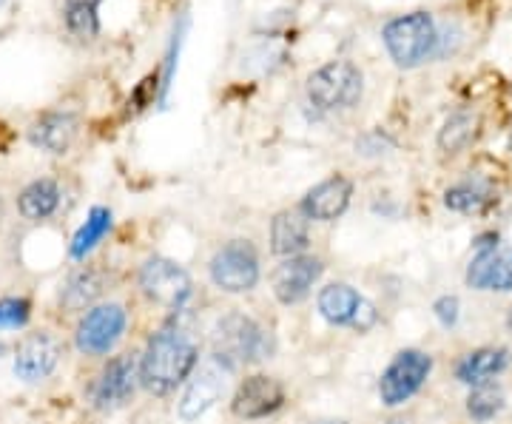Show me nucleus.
<instances>
[{
    "instance_id": "1",
    "label": "nucleus",
    "mask_w": 512,
    "mask_h": 424,
    "mask_svg": "<svg viewBox=\"0 0 512 424\" xmlns=\"http://www.w3.org/2000/svg\"><path fill=\"white\" fill-rule=\"evenodd\" d=\"M194 368H197L194 339L183 328L171 325V328H163L151 336L143 365H140V379L151 393L163 396V393H171L177 385H183Z\"/></svg>"
},
{
    "instance_id": "2",
    "label": "nucleus",
    "mask_w": 512,
    "mask_h": 424,
    "mask_svg": "<svg viewBox=\"0 0 512 424\" xmlns=\"http://www.w3.org/2000/svg\"><path fill=\"white\" fill-rule=\"evenodd\" d=\"M382 37L390 57L396 60V66L413 69V66H421L427 57L436 52L439 29H436V20L430 18L427 12H413V15L390 20L384 26Z\"/></svg>"
},
{
    "instance_id": "3",
    "label": "nucleus",
    "mask_w": 512,
    "mask_h": 424,
    "mask_svg": "<svg viewBox=\"0 0 512 424\" xmlns=\"http://www.w3.org/2000/svg\"><path fill=\"white\" fill-rule=\"evenodd\" d=\"M271 353V336L254 319L242 314H228L214 328V356L228 368L259 362Z\"/></svg>"
},
{
    "instance_id": "4",
    "label": "nucleus",
    "mask_w": 512,
    "mask_h": 424,
    "mask_svg": "<svg viewBox=\"0 0 512 424\" xmlns=\"http://www.w3.org/2000/svg\"><path fill=\"white\" fill-rule=\"evenodd\" d=\"M362 97V72L350 60H333L316 69L308 80V100L319 111L356 106Z\"/></svg>"
},
{
    "instance_id": "5",
    "label": "nucleus",
    "mask_w": 512,
    "mask_h": 424,
    "mask_svg": "<svg viewBox=\"0 0 512 424\" xmlns=\"http://www.w3.org/2000/svg\"><path fill=\"white\" fill-rule=\"evenodd\" d=\"M433 370V359L424 351H402L396 353V359L387 365V370L379 379V396L387 407L404 405L407 399H413L427 382Z\"/></svg>"
},
{
    "instance_id": "6",
    "label": "nucleus",
    "mask_w": 512,
    "mask_h": 424,
    "mask_svg": "<svg viewBox=\"0 0 512 424\" xmlns=\"http://www.w3.org/2000/svg\"><path fill=\"white\" fill-rule=\"evenodd\" d=\"M211 279L225 294H245L259 282V257L248 240L228 242L211 259Z\"/></svg>"
},
{
    "instance_id": "7",
    "label": "nucleus",
    "mask_w": 512,
    "mask_h": 424,
    "mask_svg": "<svg viewBox=\"0 0 512 424\" xmlns=\"http://www.w3.org/2000/svg\"><path fill=\"white\" fill-rule=\"evenodd\" d=\"M228 373H231V368L222 359H217V356L202 362L200 370L191 376L183 399H180V419L183 422H197V419H202L211 407L220 402V396L225 393V385H228Z\"/></svg>"
},
{
    "instance_id": "8",
    "label": "nucleus",
    "mask_w": 512,
    "mask_h": 424,
    "mask_svg": "<svg viewBox=\"0 0 512 424\" xmlns=\"http://www.w3.org/2000/svg\"><path fill=\"white\" fill-rule=\"evenodd\" d=\"M140 285L148 299L165 308H183L191 296V277L185 274V268L165 257L148 259L140 271Z\"/></svg>"
},
{
    "instance_id": "9",
    "label": "nucleus",
    "mask_w": 512,
    "mask_h": 424,
    "mask_svg": "<svg viewBox=\"0 0 512 424\" xmlns=\"http://www.w3.org/2000/svg\"><path fill=\"white\" fill-rule=\"evenodd\" d=\"M126 331V311L120 305H97L77 328V348L83 353H109Z\"/></svg>"
},
{
    "instance_id": "10",
    "label": "nucleus",
    "mask_w": 512,
    "mask_h": 424,
    "mask_svg": "<svg viewBox=\"0 0 512 424\" xmlns=\"http://www.w3.org/2000/svg\"><path fill=\"white\" fill-rule=\"evenodd\" d=\"M467 285L478 291H512V248L481 242L467 268Z\"/></svg>"
},
{
    "instance_id": "11",
    "label": "nucleus",
    "mask_w": 512,
    "mask_h": 424,
    "mask_svg": "<svg viewBox=\"0 0 512 424\" xmlns=\"http://www.w3.org/2000/svg\"><path fill=\"white\" fill-rule=\"evenodd\" d=\"M60 356H63V345L57 336L49 331L29 333L15 353V376L23 382H40L57 368Z\"/></svg>"
},
{
    "instance_id": "12",
    "label": "nucleus",
    "mask_w": 512,
    "mask_h": 424,
    "mask_svg": "<svg viewBox=\"0 0 512 424\" xmlns=\"http://www.w3.org/2000/svg\"><path fill=\"white\" fill-rule=\"evenodd\" d=\"M285 405V388L271 379V376H248L234 393V413L239 419H262V416H271L279 407Z\"/></svg>"
},
{
    "instance_id": "13",
    "label": "nucleus",
    "mask_w": 512,
    "mask_h": 424,
    "mask_svg": "<svg viewBox=\"0 0 512 424\" xmlns=\"http://www.w3.org/2000/svg\"><path fill=\"white\" fill-rule=\"evenodd\" d=\"M322 277V262L313 257H288L274 274V294L282 305H296L311 294L313 282Z\"/></svg>"
},
{
    "instance_id": "14",
    "label": "nucleus",
    "mask_w": 512,
    "mask_h": 424,
    "mask_svg": "<svg viewBox=\"0 0 512 424\" xmlns=\"http://www.w3.org/2000/svg\"><path fill=\"white\" fill-rule=\"evenodd\" d=\"M350 197H353V185H350L348 177L336 174V177H328L319 185H313L311 191L305 194L302 200V214L308 220L330 222L336 217L345 214V208L350 205Z\"/></svg>"
},
{
    "instance_id": "15",
    "label": "nucleus",
    "mask_w": 512,
    "mask_h": 424,
    "mask_svg": "<svg viewBox=\"0 0 512 424\" xmlns=\"http://www.w3.org/2000/svg\"><path fill=\"white\" fill-rule=\"evenodd\" d=\"M134 379H137V370H134V362L128 356L111 359L109 368L103 370V376L97 379V388H94L97 407L111 410V407L123 405L128 396L134 393Z\"/></svg>"
},
{
    "instance_id": "16",
    "label": "nucleus",
    "mask_w": 512,
    "mask_h": 424,
    "mask_svg": "<svg viewBox=\"0 0 512 424\" xmlns=\"http://www.w3.org/2000/svg\"><path fill=\"white\" fill-rule=\"evenodd\" d=\"M507 368H510L507 348H478L458 362L456 376L464 385H484V382H493L495 376Z\"/></svg>"
},
{
    "instance_id": "17",
    "label": "nucleus",
    "mask_w": 512,
    "mask_h": 424,
    "mask_svg": "<svg viewBox=\"0 0 512 424\" xmlns=\"http://www.w3.org/2000/svg\"><path fill=\"white\" fill-rule=\"evenodd\" d=\"M271 248L279 257H299L308 248V217L302 211H282L271 222Z\"/></svg>"
},
{
    "instance_id": "18",
    "label": "nucleus",
    "mask_w": 512,
    "mask_h": 424,
    "mask_svg": "<svg viewBox=\"0 0 512 424\" xmlns=\"http://www.w3.org/2000/svg\"><path fill=\"white\" fill-rule=\"evenodd\" d=\"M74 134H77V120L72 114H43L29 131V140L49 154H66L74 143Z\"/></svg>"
},
{
    "instance_id": "19",
    "label": "nucleus",
    "mask_w": 512,
    "mask_h": 424,
    "mask_svg": "<svg viewBox=\"0 0 512 424\" xmlns=\"http://www.w3.org/2000/svg\"><path fill=\"white\" fill-rule=\"evenodd\" d=\"M362 299L365 296L356 294L350 285H328L319 294V314L325 316L330 325H353Z\"/></svg>"
},
{
    "instance_id": "20",
    "label": "nucleus",
    "mask_w": 512,
    "mask_h": 424,
    "mask_svg": "<svg viewBox=\"0 0 512 424\" xmlns=\"http://www.w3.org/2000/svg\"><path fill=\"white\" fill-rule=\"evenodd\" d=\"M18 205L20 214L26 220H46V217L55 214L57 205H60V188L52 180H35V183L23 188Z\"/></svg>"
},
{
    "instance_id": "21",
    "label": "nucleus",
    "mask_w": 512,
    "mask_h": 424,
    "mask_svg": "<svg viewBox=\"0 0 512 424\" xmlns=\"http://www.w3.org/2000/svg\"><path fill=\"white\" fill-rule=\"evenodd\" d=\"M103 288H106L103 274L86 268V271H77V274L69 279V285H66L63 294H60V302H63L69 311H83L86 305H92L94 299L103 294Z\"/></svg>"
},
{
    "instance_id": "22",
    "label": "nucleus",
    "mask_w": 512,
    "mask_h": 424,
    "mask_svg": "<svg viewBox=\"0 0 512 424\" xmlns=\"http://www.w3.org/2000/svg\"><path fill=\"white\" fill-rule=\"evenodd\" d=\"M111 228V211L109 208H92L86 222L80 225V231L74 234L72 242V257H86L92 251L97 242L103 240L109 234Z\"/></svg>"
},
{
    "instance_id": "23",
    "label": "nucleus",
    "mask_w": 512,
    "mask_h": 424,
    "mask_svg": "<svg viewBox=\"0 0 512 424\" xmlns=\"http://www.w3.org/2000/svg\"><path fill=\"white\" fill-rule=\"evenodd\" d=\"M504 405H507L504 390L493 385V382H484V385H473V393L467 399V413L476 422H490L504 410Z\"/></svg>"
},
{
    "instance_id": "24",
    "label": "nucleus",
    "mask_w": 512,
    "mask_h": 424,
    "mask_svg": "<svg viewBox=\"0 0 512 424\" xmlns=\"http://www.w3.org/2000/svg\"><path fill=\"white\" fill-rule=\"evenodd\" d=\"M97 6H100V0H66V26L72 35H77L80 40L97 37L100 32Z\"/></svg>"
},
{
    "instance_id": "25",
    "label": "nucleus",
    "mask_w": 512,
    "mask_h": 424,
    "mask_svg": "<svg viewBox=\"0 0 512 424\" xmlns=\"http://www.w3.org/2000/svg\"><path fill=\"white\" fill-rule=\"evenodd\" d=\"M490 188L484 183H461L444 194V205L458 214H478L490 205Z\"/></svg>"
},
{
    "instance_id": "26",
    "label": "nucleus",
    "mask_w": 512,
    "mask_h": 424,
    "mask_svg": "<svg viewBox=\"0 0 512 424\" xmlns=\"http://www.w3.org/2000/svg\"><path fill=\"white\" fill-rule=\"evenodd\" d=\"M476 129H478V117H473V114H453V117L444 123V129H441L439 134L441 151H447V154H458L461 148H467L470 143H473Z\"/></svg>"
},
{
    "instance_id": "27",
    "label": "nucleus",
    "mask_w": 512,
    "mask_h": 424,
    "mask_svg": "<svg viewBox=\"0 0 512 424\" xmlns=\"http://www.w3.org/2000/svg\"><path fill=\"white\" fill-rule=\"evenodd\" d=\"M29 319L26 299H3L0 302V328H20Z\"/></svg>"
},
{
    "instance_id": "28",
    "label": "nucleus",
    "mask_w": 512,
    "mask_h": 424,
    "mask_svg": "<svg viewBox=\"0 0 512 424\" xmlns=\"http://www.w3.org/2000/svg\"><path fill=\"white\" fill-rule=\"evenodd\" d=\"M433 314H436V319L444 328H453L458 322V316H461V302H458L456 296H441L433 305Z\"/></svg>"
},
{
    "instance_id": "29",
    "label": "nucleus",
    "mask_w": 512,
    "mask_h": 424,
    "mask_svg": "<svg viewBox=\"0 0 512 424\" xmlns=\"http://www.w3.org/2000/svg\"><path fill=\"white\" fill-rule=\"evenodd\" d=\"M507 328H510V333H512V308H510V316H507Z\"/></svg>"
},
{
    "instance_id": "30",
    "label": "nucleus",
    "mask_w": 512,
    "mask_h": 424,
    "mask_svg": "<svg viewBox=\"0 0 512 424\" xmlns=\"http://www.w3.org/2000/svg\"><path fill=\"white\" fill-rule=\"evenodd\" d=\"M316 424H348V422H333V419H328V422H316Z\"/></svg>"
},
{
    "instance_id": "31",
    "label": "nucleus",
    "mask_w": 512,
    "mask_h": 424,
    "mask_svg": "<svg viewBox=\"0 0 512 424\" xmlns=\"http://www.w3.org/2000/svg\"><path fill=\"white\" fill-rule=\"evenodd\" d=\"M390 424H404V422H399V419H396V422H390Z\"/></svg>"
},
{
    "instance_id": "32",
    "label": "nucleus",
    "mask_w": 512,
    "mask_h": 424,
    "mask_svg": "<svg viewBox=\"0 0 512 424\" xmlns=\"http://www.w3.org/2000/svg\"><path fill=\"white\" fill-rule=\"evenodd\" d=\"M0 217H3V205H0Z\"/></svg>"
},
{
    "instance_id": "33",
    "label": "nucleus",
    "mask_w": 512,
    "mask_h": 424,
    "mask_svg": "<svg viewBox=\"0 0 512 424\" xmlns=\"http://www.w3.org/2000/svg\"><path fill=\"white\" fill-rule=\"evenodd\" d=\"M3 3H6V0H0V6H3Z\"/></svg>"
}]
</instances>
